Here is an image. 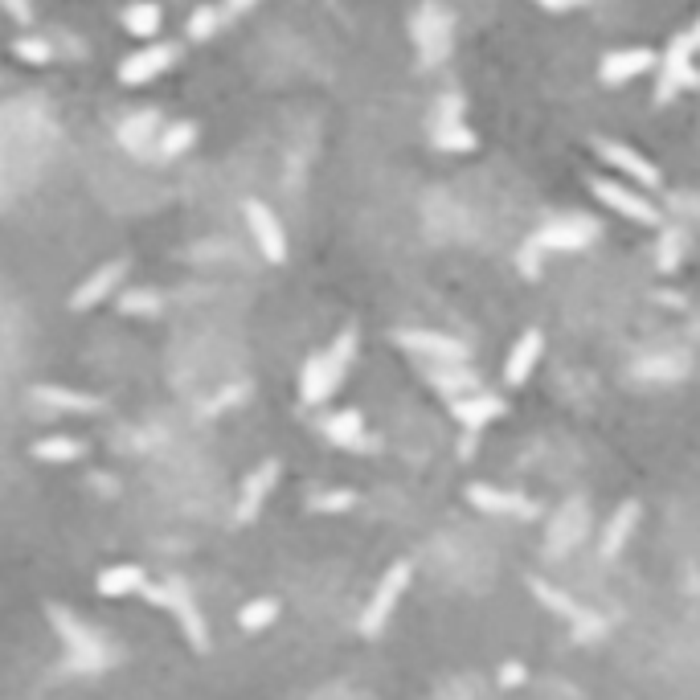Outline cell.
<instances>
[{"instance_id":"obj_29","label":"cell","mask_w":700,"mask_h":700,"mask_svg":"<svg viewBox=\"0 0 700 700\" xmlns=\"http://www.w3.org/2000/svg\"><path fill=\"white\" fill-rule=\"evenodd\" d=\"M226 21V13L222 9H213V5H205V9H197L193 17H189V37L193 41H209L213 33H217V25Z\"/></svg>"},{"instance_id":"obj_6","label":"cell","mask_w":700,"mask_h":700,"mask_svg":"<svg viewBox=\"0 0 700 700\" xmlns=\"http://www.w3.org/2000/svg\"><path fill=\"white\" fill-rule=\"evenodd\" d=\"M246 226H250V238L258 246V254L271 262V267H283L287 262V234L279 226V217L267 201H246Z\"/></svg>"},{"instance_id":"obj_8","label":"cell","mask_w":700,"mask_h":700,"mask_svg":"<svg viewBox=\"0 0 700 700\" xmlns=\"http://www.w3.org/2000/svg\"><path fill=\"white\" fill-rule=\"evenodd\" d=\"M172 62H177V46H168V41H156V46H144V50H136V54H127L123 62H119V82L123 86H144V82H152V78H160Z\"/></svg>"},{"instance_id":"obj_34","label":"cell","mask_w":700,"mask_h":700,"mask_svg":"<svg viewBox=\"0 0 700 700\" xmlns=\"http://www.w3.org/2000/svg\"><path fill=\"white\" fill-rule=\"evenodd\" d=\"M524 680H529L524 664H504V668H500V684H504V688H516V684H524Z\"/></svg>"},{"instance_id":"obj_3","label":"cell","mask_w":700,"mask_h":700,"mask_svg":"<svg viewBox=\"0 0 700 700\" xmlns=\"http://www.w3.org/2000/svg\"><path fill=\"white\" fill-rule=\"evenodd\" d=\"M144 590H148V598H152L156 606H164V610H172V615H177V623H181L185 639H189L197 651H205V647H209V627H205V615H201V606H197V598L189 594V586H185V582H164V586H144Z\"/></svg>"},{"instance_id":"obj_10","label":"cell","mask_w":700,"mask_h":700,"mask_svg":"<svg viewBox=\"0 0 700 700\" xmlns=\"http://www.w3.org/2000/svg\"><path fill=\"white\" fill-rule=\"evenodd\" d=\"M127 279V262L123 258H111V262H103V267L86 279L74 295H70V308L74 312H86V308H99L103 299H111L115 291H119V283Z\"/></svg>"},{"instance_id":"obj_28","label":"cell","mask_w":700,"mask_h":700,"mask_svg":"<svg viewBox=\"0 0 700 700\" xmlns=\"http://www.w3.org/2000/svg\"><path fill=\"white\" fill-rule=\"evenodd\" d=\"M152 136H156V115H136V119H127L119 127V144L131 148V152H140Z\"/></svg>"},{"instance_id":"obj_36","label":"cell","mask_w":700,"mask_h":700,"mask_svg":"<svg viewBox=\"0 0 700 700\" xmlns=\"http://www.w3.org/2000/svg\"><path fill=\"white\" fill-rule=\"evenodd\" d=\"M254 5H258V0H226L222 13H226V17H242V13H250Z\"/></svg>"},{"instance_id":"obj_13","label":"cell","mask_w":700,"mask_h":700,"mask_svg":"<svg viewBox=\"0 0 700 700\" xmlns=\"http://www.w3.org/2000/svg\"><path fill=\"white\" fill-rule=\"evenodd\" d=\"M541 353H545V336L541 328H529V332H520V340L508 348V361H504V381L516 389L533 377V369L541 365Z\"/></svg>"},{"instance_id":"obj_4","label":"cell","mask_w":700,"mask_h":700,"mask_svg":"<svg viewBox=\"0 0 700 700\" xmlns=\"http://www.w3.org/2000/svg\"><path fill=\"white\" fill-rule=\"evenodd\" d=\"M406 586H410V561H393L389 570L381 574V582H377V590H373V598H369V606L361 610V635H381V627L389 623V615L398 610V602H402V594H406Z\"/></svg>"},{"instance_id":"obj_26","label":"cell","mask_w":700,"mask_h":700,"mask_svg":"<svg viewBox=\"0 0 700 700\" xmlns=\"http://www.w3.org/2000/svg\"><path fill=\"white\" fill-rule=\"evenodd\" d=\"M119 312H123V316H156V312H164V295L152 291V287L123 291V295H119Z\"/></svg>"},{"instance_id":"obj_23","label":"cell","mask_w":700,"mask_h":700,"mask_svg":"<svg viewBox=\"0 0 700 700\" xmlns=\"http://www.w3.org/2000/svg\"><path fill=\"white\" fill-rule=\"evenodd\" d=\"M82 455H86V443L70 439V434H50V439L33 443V459H41V463H74Z\"/></svg>"},{"instance_id":"obj_9","label":"cell","mask_w":700,"mask_h":700,"mask_svg":"<svg viewBox=\"0 0 700 700\" xmlns=\"http://www.w3.org/2000/svg\"><path fill=\"white\" fill-rule=\"evenodd\" d=\"M398 344L410 348V353L426 357V361H439V365H463L467 361V344L455 340V336H443V332H398Z\"/></svg>"},{"instance_id":"obj_17","label":"cell","mask_w":700,"mask_h":700,"mask_svg":"<svg viewBox=\"0 0 700 700\" xmlns=\"http://www.w3.org/2000/svg\"><path fill=\"white\" fill-rule=\"evenodd\" d=\"M635 524H639V504L635 500H623L619 508H615V516L606 520V529H602V557H619L623 553V545L631 541V533H635Z\"/></svg>"},{"instance_id":"obj_35","label":"cell","mask_w":700,"mask_h":700,"mask_svg":"<svg viewBox=\"0 0 700 700\" xmlns=\"http://www.w3.org/2000/svg\"><path fill=\"white\" fill-rule=\"evenodd\" d=\"M541 9H549V13H570V9H582L586 0H537Z\"/></svg>"},{"instance_id":"obj_16","label":"cell","mask_w":700,"mask_h":700,"mask_svg":"<svg viewBox=\"0 0 700 700\" xmlns=\"http://www.w3.org/2000/svg\"><path fill=\"white\" fill-rule=\"evenodd\" d=\"M451 414H455V422H463L467 430H479V426H488V422H496V418L504 414V402L492 398V393H463V398H455Z\"/></svg>"},{"instance_id":"obj_2","label":"cell","mask_w":700,"mask_h":700,"mask_svg":"<svg viewBox=\"0 0 700 700\" xmlns=\"http://www.w3.org/2000/svg\"><path fill=\"white\" fill-rule=\"evenodd\" d=\"M50 627L58 631V639L66 643V655H70V664L74 668H95V664H103V639L86 627L78 615H70L66 606H58V602H50Z\"/></svg>"},{"instance_id":"obj_27","label":"cell","mask_w":700,"mask_h":700,"mask_svg":"<svg viewBox=\"0 0 700 700\" xmlns=\"http://www.w3.org/2000/svg\"><path fill=\"white\" fill-rule=\"evenodd\" d=\"M275 619H279V602L275 598H254V602L242 606V615H238L242 631H262V627H271Z\"/></svg>"},{"instance_id":"obj_1","label":"cell","mask_w":700,"mask_h":700,"mask_svg":"<svg viewBox=\"0 0 700 700\" xmlns=\"http://www.w3.org/2000/svg\"><path fill=\"white\" fill-rule=\"evenodd\" d=\"M357 357V328H344L324 353L308 357V365H303V377H299V398L303 406H324L332 393L340 389L348 365H353Z\"/></svg>"},{"instance_id":"obj_24","label":"cell","mask_w":700,"mask_h":700,"mask_svg":"<svg viewBox=\"0 0 700 700\" xmlns=\"http://www.w3.org/2000/svg\"><path fill=\"white\" fill-rule=\"evenodd\" d=\"M193 144H197V123H172V127H160L156 152H160L164 160H177V156H185Z\"/></svg>"},{"instance_id":"obj_31","label":"cell","mask_w":700,"mask_h":700,"mask_svg":"<svg viewBox=\"0 0 700 700\" xmlns=\"http://www.w3.org/2000/svg\"><path fill=\"white\" fill-rule=\"evenodd\" d=\"M13 54H17L25 66H46V62H50V46H46L41 37H17Z\"/></svg>"},{"instance_id":"obj_14","label":"cell","mask_w":700,"mask_h":700,"mask_svg":"<svg viewBox=\"0 0 700 700\" xmlns=\"http://www.w3.org/2000/svg\"><path fill=\"white\" fill-rule=\"evenodd\" d=\"M594 226L590 222H582V217H561V222H549L537 238H533V246L537 250H582V246H590L594 242Z\"/></svg>"},{"instance_id":"obj_12","label":"cell","mask_w":700,"mask_h":700,"mask_svg":"<svg viewBox=\"0 0 700 700\" xmlns=\"http://www.w3.org/2000/svg\"><path fill=\"white\" fill-rule=\"evenodd\" d=\"M279 459H267L262 467H254L250 475H246V484H242V496H238V520L242 524H250L258 512H262V504H267V496L275 492V484H279Z\"/></svg>"},{"instance_id":"obj_18","label":"cell","mask_w":700,"mask_h":700,"mask_svg":"<svg viewBox=\"0 0 700 700\" xmlns=\"http://www.w3.org/2000/svg\"><path fill=\"white\" fill-rule=\"evenodd\" d=\"M467 500L479 508V512H492V516H524L529 512V500L516 496V492H504V488H492V484H471L467 488Z\"/></svg>"},{"instance_id":"obj_15","label":"cell","mask_w":700,"mask_h":700,"mask_svg":"<svg viewBox=\"0 0 700 700\" xmlns=\"http://www.w3.org/2000/svg\"><path fill=\"white\" fill-rule=\"evenodd\" d=\"M533 594H537L541 602H549L553 615L570 619V623H574V627H582V631H598V627H602V619H598V615H590V610H586L582 602H574L570 594H561V590H557V586H549V582H533Z\"/></svg>"},{"instance_id":"obj_25","label":"cell","mask_w":700,"mask_h":700,"mask_svg":"<svg viewBox=\"0 0 700 700\" xmlns=\"http://www.w3.org/2000/svg\"><path fill=\"white\" fill-rule=\"evenodd\" d=\"M475 144H479L475 131L463 119H443L434 127V148H443V152H471Z\"/></svg>"},{"instance_id":"obj_11","label":"cell","mask_w":700,"mask_h":700,"mask_svg":"<svg viewBox=\"0 0 700 700\" xmlns=\"http://www.w3.org/2000/svg\"><path fill=\"white\" fill-rule=\"evenodd\" d=\"M651 66H655V54H651L647 46H627V50H610V54H602V62H598V78H602L606 86H623V82L647 74Z\"/></svg>"},{"instance_id":"obj_7","label":"cell","mask_w":700,"mask_h":700,"mask_svg":"<svg viewBox=\"0 0 700 700\" xmlns=\"http://www.w3.org/2000/svg\"><path fill=\"white\" fill-rule=\"evenodd\" d=\"M594 152L598 160H606L610 168H619L627 181H635L639 189H660L664 177H660V168H655L639 148L631 144H619V140H594Z\"/></svg>"},{"instance_id":"obj_20","label":"cell","mask_w":700,"mask_h":700,"mask_svg":"<svg viewBox=\"0 0 700 700\" xmlns=\"http://www.w3.org/2000/svg\"><path fill=\"white\" fill-rule=\"evenodd\" d=\"M99 594L103 598H127V594H136V590H144L148 586V578H144V570L140 565H111V570H103L99 574Z\"/></svg>"},{"instance_id":"obj_32","label":"cell","mask_w":700,"mask_h":700,"mask_svg":"<svg viewBox=\"0 0 700 700\" xmlns=\"http://www.w3.org/2000/svg\"><path fill=\"white\" fill-rule=\"evenodd\" d=\"M357 504V492H324V496H312V508L316 512H348Z\"/></svg>"},{"instance_id":"obj_19","label":"cell","mask_w":700,"mask_h":700,"mask_svg":"<svg viewBox=\"0 0 700 700\" xmlns=\"http://www.w3.org/2000/svg\"><path fill=\"white\" fill-rule=\"evenodd\" d=\"M33 398L41 406L66 410V414H95V410H103V402L95 398V393H78V389H62V385H37Z\"/></svg>"},{"instance_id":"obj_30","label":"cell","mask_w":700,"mask_h":700,"mask_svg":"<svg viewBox=\"0 0 700 700\" xmlns=\"http://www.w3.org/2000/svg\"><path fill=\"white\" fill-rule=\"evenodd\" d=\"M430 381L439 385V389H447V393H475V377L463 369V365H455V369H443V373H430Z\"/></svg>"},{"instance_id":"obj_21","label":"cell","mask_w":700,"mask_h":700,"mask_svg":"<svg viewBox=\"0 0 700 700\" xmlns=\"http://www.w3.org/2000/svg\"><path fill=\"white\" fill-rule=\"evenodd\" d=\"M160 25H164V13H160L156 0H131L127 13H123V29L131 37H156Z\"/></svg>"},{"instance_id":"obj_22","label":"cell","mask_w":700,"mask_h":700,"mask_svg":"<svg viewBox=\"0 0 700 700\" xmlns=\"http://www.w3.org/2000/svg\"><path fill=\"white\" fill-rule=\"evenodd\" d=\"M324 434H328L336 447H361V439H365V418H361L357 410H340V414H332V418L324 422Z\"/></svg>"},{"instance_id":"obj_5","label":"cell","mask_w":700,"mask_h":700,"mask_svg":"<svg viewBox=\"0 0 700 700\" xmlns=\"http://www.w3.org/2000/svg\"><path fill=\"white\" fill-rule=\"evenodd\" d=\"M586 185H590V193H594L606 209H615L619 217H627V222H639V226H660V222H664V213L655 209L639 189H631V185H623V181L590 177Z\"/></svg>"},{"instance_id":"obj_33","label":"cell","mask_w":700,"mask_h":700,"mask_svg":"<svg viewBox=\"0 0 700 700\" xmlns=\"http://www.w3.org/2000/svg\"><path fill=\"white\" fill-rule=\"evenodd\" d=\"M0 9H5L17 25H29L33 21V5H29V0H0Z\"/></svg>"}]
</instances>
